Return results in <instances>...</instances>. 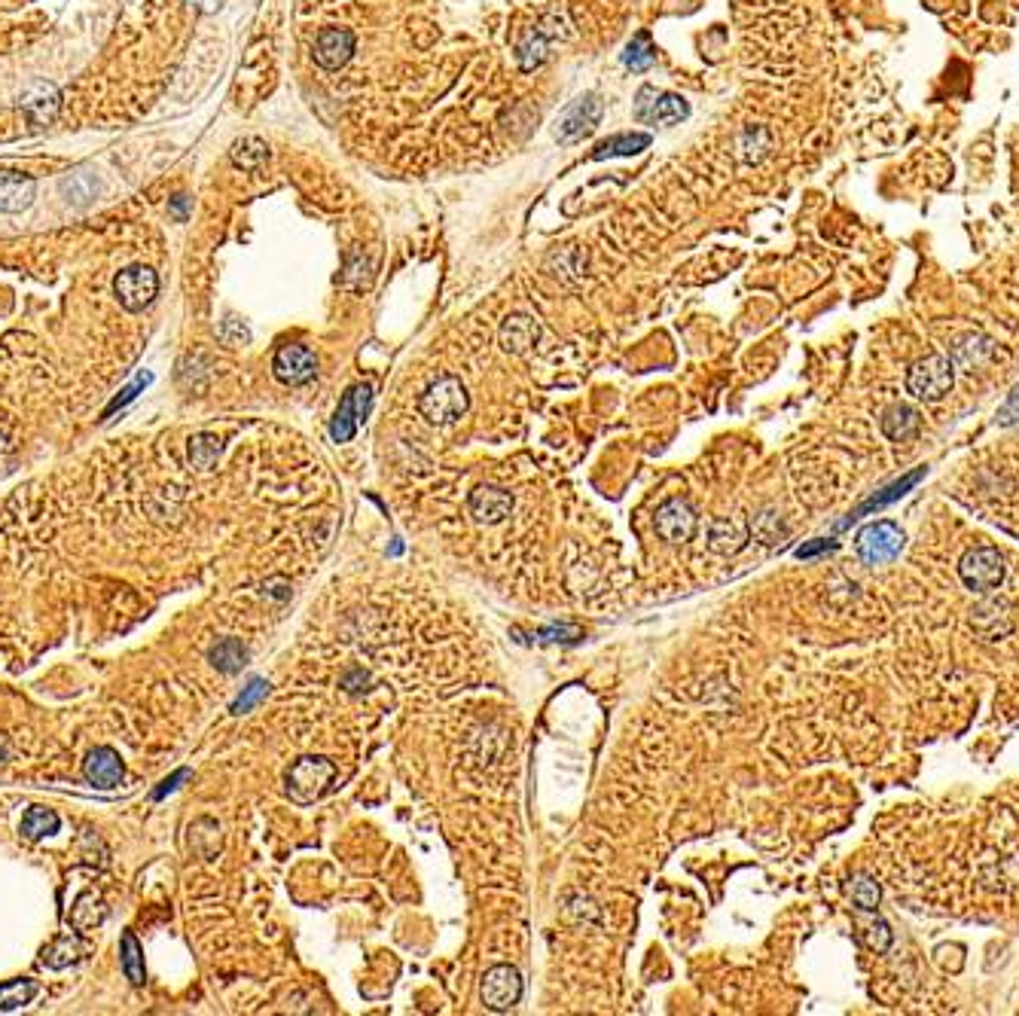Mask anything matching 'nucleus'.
<instances>
[{"label":"nucleus","instance_id":"1","mask_svg":"<svg viewBox=\"0 0 1019 1016\" xmlns=\"http://www.w3.org/2000/svg\"><path fill=\"white\" fill-rule=\"evenodd\" d=\"M470 406V394L464 388V382L458 376H440L434 379L425 394L418 397V412H422L431 425L437 428H446V425H455L458 418L467 412Z\"/></svg>","mask_w":1019,"mask_h":1016},{"label":"nucleus","instance_id":"2","mask_svg":"<svg viewBox=\"0 0 1019 1016\" xmlns=\"http://www.w3.org/2000/svg\"><path fill=\"white\" fill-rule=\"evenodd\" d=\"M333 782H336V766L327 757H299L284 775L287 797L299 806L321 800L333 788Z\"/></svg>","mask_w":1019,"mask_h":1016},{"label":"nucleus","instance_id":"3","mask_svg":"<svg viewBox=\"0 0 1019 1016\" xmlns=\"http://www.w3.org/2000/svg\"><path fill=\"white\" fill-rule=\"evenodd\" d=\"M904 547H907V534H904L901 525L891 522V519L870 522L855 537V550H858L861 562L870 565V568L894 562L897 556L904 553Z\"/></svg>","mask_w":1019,"mask_h":1016},{"label":"nucleus","instance_id":"4","mask_svg":"<svg viewBox=\"0 0 1019 1016\" xmlns=\"http://www.w3.org/2000/svg\"><path fill=\"white\" fill-rule=\"evenodd\" d=\"M952 382H955V367L943 354L922 357V361H916L907 373V391L916 400H925V403L943 400L952 391Z\"/></svg>","mask_w":1019,"mask_h":1016},{"label":"nucleus","instance_id":"5","mask_svg":"<svg viewBox=\"0 0 1019 1016\" xmlns=\"http://www.w3.org/2000/svg\"><path fill=\"white\" fill-rule=\"evenodd\" d=\"M690 116L687 98L675 92H659L653 86H641L635 95V119L644 126H675Z\"/></svg>","mask_w":1019,"mask_h":1016},{"label":"nucleus","instance_id":"6","mask_svg":"<svg viewBox=\"0 0 1019 1016\" xmlns=\"http://www.w3.org/2000/svg\"><path fill=\"white\" fill-rule=\"evenodd\" d=\"M373 409V385L370 382H357L354 388L345 391V397L339 400L333 422H330V437L333 443H348L354 440L361 422H367V415Z\"/></svg>","mask_w":1019,"mask_h":1016},{"label":"nucleus","instance_id":"7","mask_svg":"<svg viewBox=\"0 0 1019 1016\" xmlns=\"http://www.w3.org/2000/svg\"><path fill=\"white\" fill-rule=\"evenodd\" d=\"M602 110H605V104H602V98H598L595 92H586L577 101H571L559 113V119H556V141L559 144H574V141L592 135L595 126L602 123Z\"/></svg>","mask_w":1019,"mask_h":1016},{"label":"nucleus","instance_id":"8","mask_svg":"<svg viewBox=\"0 0 1019 1016\" xmlns=\"http://www.w3.org/2000/svg\"><path fill=\"white\" fill-rule=\"evenodd\" d=\"M958 577L971 592H992L1004 580V559L995 547H974L958 562Z\"/></svg>","mask_w":1019,"mask_h":1016},{"label":"nucleus","instance_id":"9","mask_svg":"<svg viewBox=\"0 0 1019 1016\" xmlns=\"http://www.w3.org/2000/svg\"><path fill=\"white\" fill-rule=\"evenodd\" d=\"M113 293L126 312H144L159 293V275L150 266H129L113 278Z\"/></svg>","mask_w":1019,"mask_h":1016},{"label":"nucleus","instance_id":"10","mask_svg":"<svg viewBox=\"0 0 1019 1016\" xmlns=\"http://www.w3.org/2000/svg\"><path fill=\"white\" fill-rule=\"evenodd\" d=\"M479 998L495 1013H507L522 998V974L513 965H495L483 974L479 983Z\"/></svg>","mask_w":1019,"mask_h":1016},{"label":"nucleus","instance_id":"11","mask_svg":"<svg viewBox=\"0 0 1019 1016\" xmlns=\"http://www.w3.org/2000/svg\"><path fill=\"white\" fill-rule=\"evenodd\" d=\"M272 373L281 385H306L318 373V357L303 342H287L272 357Z\"/></svg>","mask_w":1019,"mask_h":1016},{"label":"nucleus","instance_id":"12","mask_svg":"<svg viewBox=\"0 0 1019 1016\" xmlns=\"http://www.w3.org/2000/svg\"><path fill=\"white\" fill-rule=\"evenodd\" d=\"M653 528L666 544H687L696 534V510L684 498H672L653 516Z\"/></svg>","mask_w":1019,"mask_h":1016},{"label":"nucleus","instance_id":"13","mask_svg":"<svg viewBox=\"0 0 1019 1016\" xmlns=\"http://www.w3.org/2000/svg\"><path fill=\"white\" fill-rule=\"evenodd\" d=\"M354 46H357V40H354V31H348V28H336V25H330V28H321V31H318V37H315V49H312V55H315V65H318V68H324V71H339V68H345V65L351 62Z\"/></svg>","mask_w":1019,"mask_h":1016},{"label":"nucleus","instance_id":"14","mask_svg":"<svg viewBox=\"0 0 1019 1016\" xmlns=\"http://www.w3.org/2000/svg\"><path fill=\"white\" fill-rule=\"evenodd\" d=\"M470 516L479 525H501L513 513V495L498 486H476L467 498Z\"/></svg>","mask_w":1019,"mask_h":1016},{"label":"nucleus","instance_id":"15","mask_svg":"<svg viewBox=\"0 0 1019 1016\" xmlns=\"http://www.w3.org/2000/svg\"><path fill=\"white\" fill-rule=\"evenodd\" d=\"M123 760H119V754L110 748V745H98L86 754L83 760V775H86V782L101 788V791H110L116 788L119 782H123Z\"/></svg>","mask_w":1019,"mask_h":1016},{"label":"nucleus","instance_id":"16","mask_svg":"<svg viewBox=\"0 0 1019 1016\" xmlns=\"http://www.w3.org/2000/svg\"><path fill=\"white\" fill-rule=\"evenodd\" d=\"M537 339H541V321L531 318V315H507L501 330H498V342L507 354H528Z\"/></svg>","mask_w":1019,"mask_h":1016},{"label":"nucleus","instance_id":"17","mask_svg":"<svg viewBox=\"0 0 1019 1016\" xmlns=\"http://www.w3.org/2000/svg\"><path fill=\"white\" fill-rule=\"evenodd\" d=\"M34 193H37L34 177L19 174V171H4V174H0V211H7V214L28 211L31 202H34Z\"/></svg>","mask_w":1019,"mask_h":1016},{"label":"nucleus","instance_id":"18","mask_svg":"<svg viewBox=\"0 0 1019 1016\" xmlns=\"http://www.w3.org/2000/svg\"><path fill=\"white\" fill-rule=\"evenodd\" d=\"M58 107H62V95L52 83H37L34 89H28L22 95V113L28 116L31 126H46L55 119Z\"/></svg>","mask_w":1019,"mask_h":1016},{"label":"nucleus","instance_id":"19","mask_svg":"<svg viewBox=\"0 0 1019 1016\" xmlns=\"http://www.w3.org/2000/svg\"><path fill=\"white\" fill-rule=\"evenodd\" d=\"M879 425H882V434H885L888 440L904 443V440H910V437L919 434L922 418H919V412H916L910 403H891V406L882 412Z\"/></svg>","mask_w":1019,"mask_h":1016},{"label":"nucleus","instance_id":"20","mask_svg":"<svg viewBox=\"0 0 1019 1016\" xmlns=\"http://www.w3.org/2000/svg\"><path fill=\"white\" fill-rule=\"evenodd\" d=\"M748 541V528L742 519H717L711 522V531H708V547L714 553H739Z\"/></svg>","mask_w":1019,"mask_h":1016},{"label":"nucleus","instance_id":"21","mask_svg":"<svg viewBox=\"0 0 1019 1016\" xmlns=\"http://www.w3.org/2000/svg\"><path fill=\"white\" fill-rule=\"evenodd\" d=\"M208 663L223 675H235L248 666V647L238 638H223L208 650Z\"/></svg>","mask_w":1019,"mask_h":1016},{"label":"nucleus","instance_id":"22","mask_svg":"<svg viewBox=\"0 0 1019 1016\" xmlns=\"http://www.w3.org/2000/svg\"><path fill=\"white\" fill-rule=\"evenodd\" d=\"M83 955H86V943L77 934H65L43 949V965L52 968V971H62L68 965H77Z\"/></svg>","mask_w":1019,"mask_h":1016},{"label":"nucleus","instance_id":"23","mask_svg":"<svg viewBox=\"0 0 1019 1016\" xmlns=\"http://www.w3.org/2000/svg\"><path fill=\"white\" fill-rule=\"evenodd\" d=\"M650 147V135L647 132H626V135H614L608 141H602L592 150V159H614V156H638Z\"/></svg>","mask_w":1019,"mask_h":1016},{"label":"nucleus","instance_id":"24","mask_svg":"<svg viewBox=\"0 0 1019 1016\" xmlns=\"http://www.w3.org/2000/svg\"><path fill=\"white\" fill-rule=\"evenodd\" d=\"M769 150H772V135L766 126H745L736 135V156L745 165H757L760 159H766Z\"/></svg>","mask_w":1019,"mask_h":1016},{"label":"nucleus","instance_id":"25","mask_svg":"<svg viewBox=\"0 0 1019 1016\" xmlns=\"http://www.w3.org/2000/svg\"><path fill=\"white\" fill-rule=\"evenodd\" d=\"M58 190H62V196L71 202V205H89L95 196H98V177L89 171V168H74L71 174L62 177V184H58Z\"/></svg>","mask_w":1019,"mask_h":1016},{"label":"nucleus","instance_id":"26","mask_svg":"<svg viewBox=\"0 0 1019 1016\" xmlns=\"http://www.w3.org/2000/svg\"><path fill=\"white\" fill-rule=\"evenodd\" d=\"M547 52H550L547 37L541 34V28H531L516 43V62H519L522 71H534V68H541L547 62Z\"/></svg>","mask_w":1019,"mask_h":1016},{"label":"nucleus","instance_id":"27","mask_svg":"<svg viewBox=\"0 0 1019 1016\" xmlns=\"http://www.w3.org/2000/svg\"><path fill=\"white\" fill-rule=\"evenodd\" d=\"M229 159H232L238 168H242V171H257V168H263V165L269 162V147H266L263 138L248 135V138H238V141L232 144Z\"/></svg>","mask_w":1019,"mask_h":1016},{"label":"nucleus","instance_id":"28","mask_svg":"<svg viewBox=\"0 0 1019 1016\" xmlns=\"http://www.w3.org/2000/svg\"><path fill=\"white\" fill-rule=\"evenodd\" d=\"M104 919H107V907L101 904V898H95V894H80V901L71 907V925L80 934H89V931L101 928Z\"/></svg>","mask_w":1019,"mask_h":1016},{"label":"nucleus","instance_id":"29","mask_svg":"<svg viewBox=\"0 0 1019 1016\" xmlns=\"http://www.w3.org/2000/svg\"><path fill=\"white\" fill-rule=\"evenodd\" d=\"M58 827H62V818H58L52 809H43V806H31L22 818V836L31 843L46 840V836H55Z\"/></svg>","mask_w":1019,"mask_h":1016},{"label":"nucleus","instance_id":"30","mask_svg":"<svg viewBox=\"0 0 1019 1016\" xmlns=\"http://www.w3.org/2000/svg\"><path fill=\"white\" fill-rule=\"evenodd\" d=\"M119 962H123V974L129 977L132 986H141L147 980V971H144V949L138 943V937L132 931L123 934V943H119Z\"/></svg>","mask_w":1019,"mask_h":1016},{"label":"nucleus","instance_id":"31","mask_svg":"<svg viewBox=\"0 0 1019 1016\" xmlns=\"http://www.w3.org/2000/svg\"><path fill=\"white\" fill-rule=\"evenodd\" d=\"M623 65H626L629 71H635V74H644V71H650V68L656 65V49H653L647 31H638V34L626 43V49H623Z\"/></svg>","mask_w":1019,"mask_h":1016},{"label":"nucleus","instance_id":"32","mask_svg":"<svg viewBox=\"0 0 1019 1016\" xmlns=\"http://www.w3.org/2000/svg\"><path fill=\"white\" fill-rule=\"evenodd\" d=\"M846 891H849L852 904H855L861 913H873V910L879 907V901H882V888H879V882H876L870 873L852 876L849 885H846Z\"/></svg>","mask_w":1019,"mask_h":1016},{"label":"nucleus","instance_id":"33","mask_svg":"<svg viewBox=\"0 0 1019 1016\" xmlns=\"http://www.w3.org/2000/svg\"><path fill=\"white\" fill-rule=\"evenodd\" d=\"M40 986L34 980H10L0 983V1013H13L22 1010L25 1004H31L37 998Z\"/></svg>","mask_w":1019,"mask_h":1016},{"label":"nucleus","instance_id":"34","mask_svg":"<svg viewBox=\"0 0 1019 1016\" xmlns=\"http://www.w3.org/2000/svg\"><path fill=\"white\" fill-rule=\"evenodd\" d=\"M220 437H214V434H196L193 440H190V461H193V467H199V470H211L214 464H217V458H220Z\"/></svg>","mask_w":1019,"mask_h":1016},{"label":"nucleus","instance_id":"35","mask_svg":"<svg viewBox=\"0 0 1019 1016\" xmlns=\"http://www.w3.org/2000/svg\"><path fill=\"white\" fill-rule=\"evenodd\" d=\"M266 693H269V684H266L263 678H254V681L242 690V696H238V699L229 705V711H232V714H248V711H254V708L266 699Z\"/></svg>","mask_w":1019,"mask_h":1016},{"label":"nucleus","instance_id":"36","mask_svg":"<svg viewBox=\"0 0 1019 1016\" xmlns=\"http://www.w3.org/2000/svg\"><path fill=\"white\" fill-rule=\"evenodd\" d=\"M891 940H894V934H891V928H888L882 919H876L873 925L864 928V943H867L873 952H888Z\"/></svg>","mask_w":1019,"mask_h":1016},{"label":"nucleus","instance_id":"37","mask_svg":"<svg viewBox=\"0 0 1019 1016\" xmlns=\"http://www.w3.org/2000/svg\"><path fill=\"white\" fill-rule=\"evenodd\" d=\"M147 382H150V376H147V373H144V376H138V379H135V382H132V385H129V388H126L123 394H119V397H116V400H113V403L107 406V415H110V412H113L116 406H126L129 400H135V394H138V391H141V388H144Z\"/></svg>","mask_w":1019,"mask_h":1016},{"label":"nucleus","instance_id":"38","mask_svg":"<svg viewBox=\"0 0 1019 1016\" xmlns=\"http://www.w3.org/2000/svg\"><path fill=\"white\" fill-rule=\"evenodd\" d=\"M541 638H547V641H571V638H580V629H574V626H553V629H544Z\"/></svg>","mask_w":1019,"mask_h":1016},{"label":"nucleus","instance_id":"39","mask_svg":"<svg viewBox=\"0 0 1019 1016\" xmlns=\"http://www.w3.org/2000/svg\"><path fill=\"white\" fill-rule=\"evenodd\" d=\"M168 214H171L174 220H187V217H190V199H187V196H174V199L168 202Z\"/></svg>","mask_w":1019,"mask_h":1016},{"label":"nucleus","instance_id":"40","mask_svg":"<svg viewBox=\"0 0 1019 1016\" xmlns=\"http://www.w3.org/2000/svg\"><path fill=\"white\" fill-rule=\"evenodd\" d=\"M187 775H190L187 769H177V772L171 775V779H165V782H162V788L156 791V800H159V797H165L168 791H174V788H177V782H184V779H187Z\"/></svg>","mask_w":1019,"mask_h":1016}]
</instances>
